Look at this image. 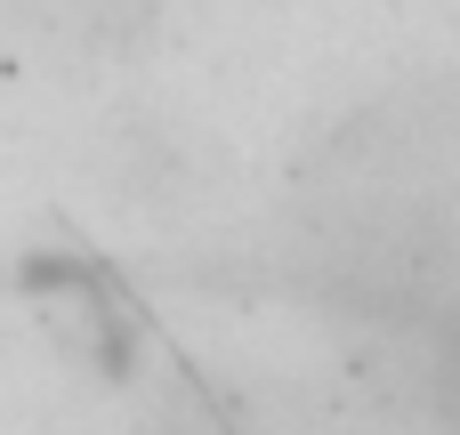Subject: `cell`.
<instances>
[{
	"mask_svg": "<svg viewBox=\"0 0 460 435\" xmlns=\"http://www.w3.org/2000/svg\"><path fill=\"white\" fill-rule=\"evenodd\" d=\"M420 404L445 435H460V291L420 315Z\"/></svg>",
	"mask_w": 460,
	"mask_h": 435,
	"instance_id": "7a4b0ae2",
	"label": "cell"
},
{
	"mask_svg": "<svg viewBox=\"0 0 460 435\" xmlns=\"http://www.w3.org/2000/svg\"><path fill=\"white\" fill-rule=\"evenodd\" d=\"M8 8L65 48H137L170 0H8Z\"/></svg>",
	"mask_w": 460,
	"mask_h": 435,
	"instance_id": "6da1fadb",
	"label": "cell"
}]
</instances>
